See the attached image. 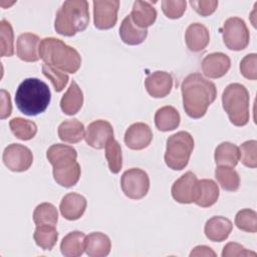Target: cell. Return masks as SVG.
<instances>
[{
  "instance_id": "obj_19",
  "label": "cell",
  "mask_w": 257,
  "mask_h": 257,
  "mask_svg": "<svg viewBox=\"0 0 257 257\" xmlns=\"http://www.w3.org/2000/svg\"><path fill=\"white\" fill-rule=\"evenodd\" d=\"M185 41L187 47L193 52L204 50L210 42L208 28L199 22L190 24L185 33Z\"/></svg>"
},
{
  "instance_id": "obj_17",
  "label": "cell",
  "mask_w": 257,
  "mask_h": 257,
  "mask_svg": "<svg viewBox=\"0 0 257 257\" xmlns=\"http://www.w3.org/2000/svg\"><path fill=\"white\" fill-rule=\"evenodd\" d=\"M40 38L38 35L30 32L22 33L18 36L16 42L17 56L26 62H35L39 60Z\"/></svg>"
},
{
  "instance_id": "obj_29",
  "label": "cell",
  "mask_w": 257,
  "mask_h": 257,
  "mask_svg": "<svg viewBox=\"0 0 257 257\" xmlns=\"http://www.w3.org/2000/svg\"><path fill=\"white\" fill-rule=\"evenodd\" d=\"M215 163L218 166L234 168L240 161L239 148L229 142H223L217 146L214 154Z\"/></svg>"
},
{
  "instance_id": "obj_20",
  "label": "cell",
  "mask_w": 257,
  "mask_h": 257,
  "mask_svg": "<svg viewBox=\"0 0 257 257\" xmlns=\"http://www.w3.org/2000/svg\"><path fill=\"white\" fill-rule=\"evenodd\" d=\"M232 229L233 224L228 218L223 216H214L206 222L204 233L210 241L222 242L229 237Z\"/></svg>"
},
{
  "instance_id": "obj_15",
  "label": "cell",
  "mask_w": 257,
  "mask_h": 257,
  "mask_svg": "<svg viewBox=\"0 0 257 257\" xmlns=\"http://www.w3.org/2000/svg\"><path fill=\"white\" fill-rule=\"evenodd\" d=\"M145 86L151 96L162 98L171 92L173 88V77L167 71L157 70L146 77Z\"/></svg>"
},
{
  "instance_id": "obj_23",
  "label": "cell",
  "mask_w": 257,
  "mask_h": 257,
  "mask_svg": "<svg viewBox=\"0 0 257 257\" xmlns=\"http://www.w3.org/2000/svg\"><path fill=\"white\" fill-rule=\"evenodd\" d=\"M83 104V92L78 84L72 80L66 92L60 99V108L63 113L73 115L77 113Z\"/></svg>"
},
{
  "instance_id": "obj_27",
  "label": "cell",
  "mask_w": 257,
  "mask_h": 257,
  "mask_svg": "<svg viewBox=\"0 0 257 257\" xmlns=\"http://www.w3.org/2000/svg\"><path fill=\"white\" fill-rule=\"evenodd\" d=\"M219 194V187L215 181L211 179L200 180L198 195L194 203L203 208L211 207L218 201Z\"/></svg>"
},
{
  "instance_id": "obj_12",
  "label": "cell",
  "mask_w": 257,
  "mask_h": 257,
  "mask_svg": "<svg viewBox=\"0 0 257 257\" xmlns=\"http://www.w3.org/2000/svg\"><path fill=\"white\" fill-rule=\"evenodd\" d=\"M93 4V24L97 29L106 30L112 28L117 21L118 0H95Z\"/></svg>"
},
{
  "instance_id": "obj_13",
  "label": "cell",
  "mask_w": 257,
  "mask_h": 257,
  "mask_svg": "<svg viewBox=\"0 0 257 257\" xmlns=\"http://www.w3.org/2000/svg\"><path fill=\"white\" fill-rule=\"evenodd\" d=\"M84 139L89 147L97 150L103 149L113 139L112 125L107 120L96 119L88 124Z\"/></svg>"
},
{
  "instance_id": "obj_1",
  "label": "cell",
  "mask_w": 257,
  "mask_h": 257,
  "mask_svg": "<svg viewBox=\"0 0 257 257\" xmlns=\"http://www.w3.org/2000/svg\"><path fill=\"white\" fill-rule=\"evenodd\" d=\"M181 91L185 112L192 118L203 117L217 96L216 85L198 72L184 78Z\"/></svg>"
},
{
  "instance_id": "obj_21",
  "label": "cell",
  "mask_w": 257,
  "mask_h": 257,
  "mask_svg": "<svg viewBox=\"0 0 257 257\" xmlns=\"http://www.w3.org/2000/svg\"><path fill=\"white\" fill-rule=\"evenodd\" d=\"M156 8L148 1H135L132 12L130 14L133 22L140 28L147 29L152 26L157 19Z\"/></svg>"
},
{
  "instance_id": "obj_44",
  "label": "cell",
  "mask_w": 257,
  "mask_h": 257,
  "mask_svg": "<svg viewBox=\"0 0 257 257\" xmlns=\"http://www.w3.org/2000/svg\"><path fill=\"white\" fill-rule=\"evenodd\" d=\"M200 256H204V257H216L217 254L214 252V250L212 248H210L209 246L206 245H199L196 246L190 253V257H200Z\"/></svg>"
},
{
  "instance_id": "obj_25",
  "label": "cell",
  "mask_w": 257,
  "mask_h": 257,
  "mask_svg": "<svg viewBox=\"0 0 257 257\" xmlns=\"http://www.w3.org/2000/svg\"><path fill=\"white\" fill-rule=\"evenodd\" d=\"M181 121L179 111L171 105H165L159 108L155 113L156 127L161 132H170L176 130Z\"/></svg>"
},
{
  "instance_id": "obj_4",
  "label": "cell",
  "mask_w": 257,
  "mask_h": 257,
  "mask_svg": "<svg viewBox=\"0 0 257 257\" xmlns=\"http://www.w3.org/2000/svg\"><path fill=\"white\" fill-rule=\"evenodd\" d=\"M39 56L44 63L63 72L75 73L81 65L78 51L55 37H46L40 41Z\"/></svg>"
},
{
  "instance_id": "obj_3",
  "label": "cell",
  "mask_w": 257,
  "mask_h": 257,
  "mask_svg": "<svg viewBox=\"0 0 257 257\" xmlns=\"http://www.w3.org/2000/svg\"><path fill=\"white\" fill-rule=\"evenodd\" d=\"M50 99L51 92L48 85L35 77L24 79L15 93L17 108L29 116L44 112L50 103Z\"/></svg>"
},
{
  "instance_id": "obj_36",
  "label": "cell",
  "mask_w": 257,
  "mask_h": 257,
  "mask_svg": "<svg viewBox=\"0 0 257 257\" xmlns=\"http://www.w3.org/2000/svg\"><path fill=\"white\" fill-rule=\"evenodd\" d=\"M235 225L241 231L257 232V213L252 209H242L235 216Z\"/></svg>"
},
{
  "instance_id": "obj_39",
  "label": "cell",
  "mask_w": 257,
  "mask_h": 257,
  "mask_svg": "<svg viewBox=\"0 0 257 257\" xmlns=\"http://www.w3.org/2000/svg\"><path fill=\"white\" fill-rule=\"evenodd\" d=\"M187 2L184 0H164L162 1V10L170 19H178L186 11Z\"/></svg>"
},
{
  "instance_id": "obj_10",
  "label": "cell",
  "mask_w": 257,
  "mask_h": 257,
  "mask_svg": "<svg viewBox=\"0 0 257 257\" xmlns=\"http://www.w3.org/2000/svg\"><path fill=\"white\" fill-rule=\"evenodd\" d=\"M4 165L12 172H25L33 163L32 152L20 144L8 145L2 156Z\"/></svg>"
},
{
  "instance_id": "obj_43",
  "label": "cell",
  "mask_w": 257,
  "mask_h": 257,
  "mask_svg": "<svg viewBox=\"0 0 257 257\" xmlns=\"http://www.w3.org/2000/svg\"><path fill=\"white\" fill-rule=\"evenodd\" d=\"M1 119L8 117L12 111V104L10 99V94L5 89H1Z\"/></svg>"
},
{
  "instance_id": "obj_41",
  "label": "cell",
  "mask_w": 257,
  "mask_h": 257,
  "mask_svg": "<svg viewBox=\"0 0 257 257\" xmlns=\"http://www.w3.org/2000/svg\"><path fill=\"white\" fill-rule=\"evenodd\" d=\"M190 5L201 16H209L215 12L218 7L216 0H191Z\"/></svg>"
},
{
  "instance_id": "obj_40",
  "label": "cell",
  "mask_w": 257,
  "mask_h": 257,
  "mask_svg": "<svg viewBox=\"0 0 257 257\" xmlns=\"http://www.w3.org/2000/svg\"><path fill=\"white\" fill-rule=\"evenodd\" d=\"M241 74L250 80L257 79V54L250 53L244 56L240 62Z\"/></svg>"
},
{
  "instance_id": "obj_37",
  "label": "cell",
  "mask_w": 257,
  "mask_h": 257,
  "mask_svg": "<svg viewBox=\"0 0 257 257\" xmlns=\"http://www.w3.org/2000/svg\"><path fill=\"white\" fill-rule=\"evenodd\" d=\"M42 73L51 81L56 92L62 91L69 80V76L65 72L46 63L42 65Z\"/></svg>"
},
{
  "instance_id": "obj_42",
  "label": "cell",
  "mask_w": 257,
  "mask_h": 257,
  "mask_svg": "<svg viewBox=\"0 0 257 257\" xmlns=\"http://www.w3.org/2000/svg\"><path fill=\"white\" fill-rule=\"evenodd\" d=\"M256 252L246 249L239 243L229 242L227 243L222 251L223 257H235V256H256Z\"/></svg>"
},
{
  "instance_id": "obj_28",
  "label": "cell",
  "mask_w": 257,
  "mask_h": 257,
  "mask_svg": "<svg viewBox=\"0 0 257 257\" xmlns=\"http://www.w3.org/2000/svg\"><path fill=\"white\" fill-rule=\"evenodd\" d=\"M58 137L64 143H79L85 137L84 125L76 118L66 119L58 126Z\"/></svg>"
},
{
  "instance_id": "obj_22",
  "label": "cell",
  "mask_w": 257,
  "mask_h": 257,
  "mask_svg": "<svg viewBox=\"0 0 257 257\" xmlns=\"http://www.w3.org/2000/svg\"><path fill=\"white\" fill-rule=\"evenodd\" d=\"M111 249V242L107 235L101 232H92L85 237L84 251L89 257L107 256Z\"/></svg>"
},
{
  "instance_id": "obj_5",
  "label": "cell",
  "mask_w": 257,
  "mask_h": 257,
  "mask_svg": "<svg viewBox=\"0 0 257 257\" xmlns=\"http://www.w3.org/2000/svg\"><path fill=\"white\" fill-rule=\"evenodd\" d=\"M89 23L88 2L85 0L64 1L57 10L55 31L63 36H73L86 29Z\"/></svg>"
},
{
  "instance_id": "obj_32",
  "label": "cell",
  "mask_w": 257,
  "mask_h": 257,
  "mask_svg": "<svg viewBox=\"0 0 257 257\" xmlns=\"http://www.w3.org/2000/svg\"><path fill=\"white\" fill-rule=\"evenodd\" d=\"M12 134L21 141H29L37 134V125L34 121L23 118L14 117L9 121Z\"/></svg>"
},
{
  "instance_id": "obj_14",
  "label": "cell",
  "mask_w": 257,
  "mask_h": 257,
  "mask_svg": "<svg viewBox=\"0 0 257 257\" xmlns=\"http://www.w3.org/2000/svg\"><path fill=\"white\" fill-rule=\"evenodd\" d=\"M124 144L131 150L140 151L148 148L153 140V132L145 122H135L124 133Z\"/></svg>"
},
{
  "instance_id": "obj_7",
  "label": "cell",
  "mask_w": 257,
  "mask_h": 257,
  "mask_svg": "<svg viewBox=\"0 0 257 257\" xmlns=\"http://www.w3.org/2000/svg\"><path fill=\"white\" fill-rule=\"evenodd\" d=\"M193 149L194 139L188 132L181 131L170 136L167 140L165 153L166 165L174 171L185 169L189 163Z\"/></svg>"
},
{
  "instance_id": "obj_11",
  "label": "cell",
  "mask_w": 257,
  "mask_h": 257,
  "mask_svg": "<svg viewBox=\"0 0 257 257\" xmlns=\"http://www.w3.org/2000/svg\"><path fill=\"white\" fill-rule=\"evenodd\" d=\"M199 188V180L193 172H187L176 180L172 186L173 199L181 204L194 203Z\"/></svg>"
},
{
  "instance_id": "obj_31",
  "label": "cell",
  "mask_w": 257,
  "mask_h": 257,
  "mask_svg": "<svg viewBox=\"0 0 257 257\" xmlns=\"http://www.w3.org/2000/svg\"><path fill=\"white\" fill-rule=\"evenodd\" d=\"M215 178L225 191L236 192L240 187L239 174L231 167L218 166L215 169Z\"/></svg>"
},
{
  "instance_id": "obj_26",
  "label": "cell",
  "mask_w": 257,
  "mask_h": 257,
  "mask_svg": "<svg viewBox=\"0 0 257 257\" xmlns=\"http://www.w3.org/2000/svg\"><path fill=\"white\" fill-rule=\"evenodd\" d=\"M85 234L80 231H72L65 235L60 243V251L65 257H79L84 252Z\"/></svg>"
},
{
  "instance_id": "obj_33",
  "label": "cell",
  "mask_w": 257,
  "mask_h": 257,
  "mask_svg": "<svg viewBox=\"0 0 257 257\" xmlns=\"http://www.w3.org/2000/svg\"><path fill=\"white\" fill-rule=\"evenodd\" d=\"M33 221L36 225L51 224L56 225L58 221V212L51 203H41L34 209Z\"/></svg>"
},
{
  "instance_id": "obj_8",
  "label": "cell",
  "mask_w": 257,
  "mask_h": 257,
  "mask_svg": "<svg viewBox=\"0 0 257 257\" xmlns=\"http://www.w3.org/2000/svg\"><path fill=\"white\" fill-rule=\"evenodd\" d=\"M223 42L230 50L240 51L245 49L250 40L249 29L245 21L239 17L228 18L222 28Z\"/></svg>"
},
{
  "instance_id": "obj_35",
  "label": "cell",
  "mask_w": 257,
  "mask_h": 257,
  "mask_svg": "<svg viewBox=\"0 0 257 257\" xmlns=\"http://www.w3.org/2000/svg\"><path fill=\"white\" fill-rule=\"evenodd\" d=\"M14 32L12 25L5 19L0 22L1 56L10 57L14 54Z\"/></svg>"
},
{
  "instance_id": "obj_34",
  "label": "cell",
  "mask_w": 257,
  "mask_h": 257,
  "mask_svg": "<svg viewBox=\"0 0 257 257\" xmlns=\"http://www.w3.org/2000/svg\"><path fill=\"white\" fill-rule=\"evenodd\" d=\"M105 159L108 169L112 174H117L122 168V153L120 145L114 139H111L105 146Z\"/></svg>"
},
{
  "instance_id": "obj_16",
  "label": "cell",
  "mask_w": 257,
  "mask_h": 257,
  "mask_svg": "<svg viewBox=\"0 0 257 257\" xmlns=\"http://www.w3.org/2000/svg\"><path fill=\"white\" fill-rule=\"evenodd\" d=\"M231 66L230 57L223 52H213L206 55L201 63L202 71L209 78L224 76Z\"/></svg>"
},
{
  "instance_id": "obj_24",
  "label": "cell",
  "mask_w": 257,
  "mask_h": 257,
  "mask_svg": "<svg viewBox=\"0 0 257 257\" xmlns=\"http://www.w3.org/2000/svg\"><path fill=\"white\" fill-rule=\"evenodd\" d=\"M119 36L123 43L127 45H139L145 41L148 36V29L137 26L130 15L125 16L119 27Z\"/></svg>"
},
{
  "instance_id": "obj_2",
  "label": "cell",
  "mask_w": 257,
  "mask_h": 257,
  "mask_svg": "<svg viewBox=\"0 0 257 257\" xmlns=\"http://www.w3.org/2000/svg\"><path fill=\"white\" fill-rule=\"evenodd\" d=\"M46 158L53 167L54 181L61 187L70 188L77 184L81 170L77 163L76 150L68 145L55 144L46 152Z\"/></svg>"
},
{
  "instance_id": "obj_30",
  "label": "cell",
  "mask_w": 257,
  "mask_h": 257,
  "mask_svg": "<svg viewBox=\"0 0 257 257\" xmlns=\"http://www.w3.org/2000/svg\"><path fill=\"white\" fill-rule=\"evenodd\" d=\"M33 239L38 247L43 250H51L58 239V232L55 225L51 224H40L36 225Z\"/></svg>"
},
{
  "instance_id": "obj_18",
  "label": "cell",
  "mask_w": 257,
  "mask_h": 257,
  "mask_svg": "<svg viewBox=\"0 0 257 257\" xmlns=\"http://www.w3.org/2000/svg\"><path fill=\"white\" fill-rule=\"evenodd\" d=\"M86 206V199L82 195L77 193H68L61 199L59 210L64 219L74 221L84 214Z\"/></svg>"
},
{
  "instance_id": "obj_9",
  "label": "cell",
  "mask_w": 257,
  "mask_h": 257,
  "mask_svg": "<svg viewBox=\"0 0 257 257\" xmlns=\"http://www.w3.org/2000/svg\"><path fill=\"white\" fill-rule=\"evenodd\" d=\"M120 187L127 198L140 200L149 192L150 178L144 170L132 168L122 174L120 178Z\"/></svg>"
},
{
  "instance_id": "obj_38",
  "label": "cell",
  "mask_w": 257,
  "mask_h": 257,
  "mask_svg": "<svg viewBox=\"0 0 257 257\" xmlns=\"http://www.w3.org/2000/svg\"><path fill=\"white\" fill-rule=\"evenodd\" d=\"M239 152L241 163L245 167L251 169L257 167V142L255 140L244 142L240 146Z\"/></svg>"
},
{
  "instance_id": "obj_6",
  "label": "cell",
  "mask_w": 257,
  "mask_h": 257,
  "mask_svg": "<svg viewBox=\"0 0 257 257\" xmlns=\"http://www.w3.org/2000/svg\"><path fill=\"white\" fill-rule=\"evenodd\" d=\"M249 92L241 83H230L222 93V104L227 112L230 121L236 126H243L248 123Z\"/></svg>"
}]
</instances>
